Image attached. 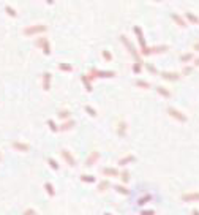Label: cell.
Listing matches in <instances>:
<instances>
[{"label": "cell", "mask_w": 199, "mask_h": 215, "mask_svg": "<svg viewBox=\"0 0 199 215\" xmlns=\"http://www.w3.org/2000/svg\"><path fill=\"white\" fill-rule=\"evenodd\" d=\"M134 84H136L137 87H141V89H150V82H147V81H144V79H136Z\"/></svg>", "instance_id": "25"}, {"label": "cell", "mask_w": 199, "mask_h": 215, "mask_svg": "<svg viewBox=\"0 0 199 215\" xmlns=\"http://www.w3.org/2000/svg\"><path fill=\"white\" fill-rule=\"evenodd\" d=\"M133 32L136 33L137 41H139V45H141V54H142V55H152L150 48L147 46L146 38H144V33H142V30H141V27H139V25H134V27H133Z\"/></svg>", "instance_id": "1"}, {"label": "cell", "mask_w": 199, "mask_h": 215, "mask_svg": "<svg viewBox=\"0 0 199 215\" xmlns=\"http://www.w3.org/2000/svg\"><path fill=\"white\" fill-rule=\"evenodd\" d=\"M48 127L51 128V131H54V133H55V131H60L59 127L55 125V122H54V120H48Z\"/></svg>", "instance_id": "36"}, {"label": "cell", "mask_w": 199, "mask_h": 215, "mask_svg": "<svg viewBox=\"0 0 199 215\" xmlns=\"http://www.w3.org/2000/svg\"><path fill=\"white\" fill-rule=\"evenodd\" d=\"M60 155H62V158L65 160V163L68 164V166H76V160L75 157H73V153L70 152L68 149H62V152H60Z\"/></svg>", "instance_id": "6"}, {"label": "cell", "mask_w": 199, "mask_h": 215, "mask_svg": "<svg viewBox=\"0 0 199 215\" xmlns=\"http://www.w3.org/2000/svg\"><path fill=\"white\" fill-rule=\"evenodd\" d=\"M153 2H161V0H153Z\"/></svg>", "instance_id": "47"}, {"label": "cell", "mask_w": 199, "mask_h": 215, "mask_svg": "<svg viewBox=\"0 0 199 215\" xmlns=\"http://www.w3.org/2000/svg\"><path fill=\"white\" fill-rule=\"evenodd\" d=\"M182 201L183 203H196V201H199V193L196 191V193H185L182 194Z\"/></svg>", "instance_id": "10"}, {"label": "cell", "mask_w": 199, "mask_h": 215, "mask_svg": "<svg viewBox=\"0 0 199 215\" xmlns=\"http://www.w3.org/2000/svg\"><path fill=\"white\" fill-rule=\"evenodd\" d=\"M127 130H128V127H127V123L123 122H119V125H117V134H119L120 138H125V134H127Z\"/></svg>", "instance_id": "16"}, {"label": "cell", "mask_w": 199, "mask_h": 215, "mask_svg": "<svg viewBox=\"0 0 199 215\" xmlns=\"http://www.w3.org/2000/svg\"><path fill=\"white\" fill-rule=\"evenodd\" d=\"M168 114H169L172 119H175V120H178L180 123H185V122H188V117L185 116L182 111H178V109H175V108H172V106H169L168 108Z\"/></svg>", "instance_id": "4"}, {"label": "cell", "mask_w": 199, "mask_h": 215, "mask_svg": "<svg viewBox=\"0 0 199 215\" xmlns=\"http://www.w3.org/2000/svg\"><path fill=\"white\" fill-rule=\"evenodd\" d=\"M24 215H38V214H36L33 209H25L24 210Z\"/></svg>", "instance_id": "40"}, {"label": "cell", "mask_w": 199, "mask_h": 215, "mask_svg": "<svg viewBox=\"0 0 199 215\" xmlns=\"http://www.w3.org/2000/svg\"><path fill=\"white\" fill-rule=\"evenodd\" d=\"M191 71H193V66H191V65H185V66H183V71H182V75L187 76V75H190Z\"/></svg>", "instance_id": "38"}, {"label": "cell", "mask_w": 199, "mask_h": 215, "mask_svg": "<svg viewBox=\"0 0 199 215\" xmlns=\"http://www.w3.org/2000/svg\"><path fill=\"white\" fill-rule=\"evenodd\" d=\"M114 190H116V191H119L120 194H128V193H130V191H128L123 185H116V187H114Z\"/></svg>", "instance_id": "34"}, {"label": "cell", "mask_w": 199, "mask_h": 215, "mask_svg": "<svg viewBox=\"0 0 199 215\" xmlns=\"http://www.w3.org/2000/svg\"><path fill=\"white\" fill-rule=\"evenodd\" d=\"M44 32H48V25L46 24H33V25L22 30V33L27 36H35V35H40V33H44Z\"/></svg>", "instance_id": "3"}, {"label": "cell", "mask_w": 199, "mask_h": 215, "mask_svg": "<svg viewBox=\"0 0 199 215\" xmlns=\"http://www.w3.org/2000/svg\"><path fill=\"white\" fill-rule=\"evenodd\" d=\"M59 70H62V71H73V66L68 65V63H59Z\"/></svg>", "instance_id": "32"}, {"label": "cell", "mask_w": 199, "mask_h": 215, "mask_svg": "<svg viewBox=\"0 0 199 215\" xmlns=\"http://www.w3.org/2000/svg\"><path fill=\"white\" fill-rule=\"evenodd\" d=\"M149 201H152V194L147 193V194H144L142 198H139V201H137V206H139V207H141V206H146Z\"/></svg>", "instance_id": "22"}, {"label": "cell", "mask_w": 199, "mask_h": 215, "mask_svg": "<svg viewBox=\"0 0 199 215\" xmlns=\"http://www.w3.org/2000/svg\"><path fill=\"white\" fill-rule=\"evenodd\" d=\"M48 163H49V166L52 168L54 171H57V169H59V163H57L55 160H52V158H48Z\"/></svg>", "instance_id": "37"}, {"label": "cell", "mask_w": 199, "mask_h": 215, "mask_svg": "<svg viewBox=\"0 0 199 215\" xmlns=\"http://www.w3.org/2000/svg\"><path fill=\"white\" fill-rule=\"evenodd\" d=\"M120 40H122V43L125 45V48H127L128 51H130V54H131V57H133V60H134V62H136V63H144L142 60H141V54L136 51V48L133 46V43H131V41H130V40H128L125 35L120 36Z\"/></svg>", "instance_id": "2"}, {"label": "cell", "mask_w": 199, "mask_h": 215, "mask_svg": "<svg viewBox=\"0 0 199 215\" xmlns=\"http://www.w3.org/2000/svg\"><path fill=\"white\" fill-rule=\"evenodd\" d=\"M84 109H85V112L89 114V116H92V117H96V116H98V114H96V111L93 109L92 106H89V105H85V106H84Z\"/></svg>", "instance_id": "31"}, {"label": "cell", "mask_w": 199, "mask_h": 215, "mask_svg": "<svg viewBox=\"0 0 199 215\" xmlns=\"http://www.w3.org/2000/svg\"><path fill=\"white\" fill-rule=\"evenodd\" d=\"M44 188H46V191H48L49 196H54V194H55V190H54V187H52V184H51V182H46Z\"/></svg>", "instance_id": "29"}, {"label": "cell", "mask_w": 199, "mask_h": 215, "mask_svg": "<svg viewBox=\"0 0 199 215\" xmlns=\"http://www.w3.org/2000/svg\"><path fill=\"white\" fill-rule=\"evenodd\" d=\"M11 147L14 150H18V152H22V153H27L30 150V146L25 142H21V141H14V142L11 144Z\"/></svg>", "instance_id": "8"}, {"label": "cell", "mask_w": 199, "mask_h": 215, "mask_svg": "<svg viewBox=\"0 0 199 215\" xmlns=\"http://www.w3.org/2000/svg\"><path fill=\"white\" fill-rule=\"evenodd\" d=\"M81 180H82V182H85V184H93L95 182V176H89V174H82V176H81Z\"/></svg>", "instance_id": "26"}, {"label": "cell", "mask_w": 199, "mask_h": 215, "mask_svg": "<svg viewBox=\"0 0 199 215\" xmlns=\"http://www.w3.org/2000/svg\"><path fill=\"white\" fill-rule=\"evenodd\" d=\"M141 215H155V210H142Z\"/></svg>", "instance_id": "41"}, {"label": "cell", "mask_w": 199, "mask_h": 215, "mask_svg": "<svg viewBox=\"0 0 199 215\" xmlns=\"http://www.w3.org/2000/svg\"><path fill=\"white\" fill-rule=\"evenodd\" d=\"M136 160V157L134 155H125V157H122V158L119 160V166H122V168H125L127 164H130V163H133V161Z\"/></svg>", "instance_id": "14"}, {"label": "cell", "mask_w": 199, "mask_h": 215, "mask_svg": "<svg viewBox=\"0 0 199 215\" xmlns=\"http://www.w3.org/2000/svg\"><path fill=\"white\" fill-rule=\"evenodd\" d=\"M116 76V71H111V70H104L101 71L100 70V78H114Z\"/></svg>", "instance_id": "27"}, {"label": "cell", "mask_w": 199, "mask_h": 215, "mask_svg": "<svg viewBox=\"0 0 199 215\" xmlns=\"http://www.w3.org/2000/svg\"><path fill=\"white\" fill-rule=\"evenodd\" d=\"M51 79H52V75H51L49 71L43 73V89L48 92V90H51Z\"/></svg>", "instance_id": "12"}, {"label": "cell", "mask_w": 199, "mask_h": 215, "mask_svg": "<svg viewBox=\"0 0 199 215\" xmlns=\"http://www.w3.org/2000/svg\"><path fill=\"white\" fill-rule=\"evenodd\" d=\"M193 62H194V66H199V57H196V59H194Z\"/></svg>", "instance_id": "42"}, {"label": "cell", "mask_w": 199, "mask_h": 215, "mask_svg": "<svg viewBox=\"0 0 199 215\" xmlns=\"http://www.w3.org/2000/svg\"><path fill=\"white\" fill-rule=\"evenodd\" d=\"M57 116H59L62 120H68V119H71V112H70V111H66V109H60L59 112H57Z\"/></svg>", "instance_id": "21"}, {"label": "cell", "mask_w": 199, "mask_h": 215, "mask_svg": "<svg viewBox=\"0 0 199 215\" xmlns=\"http://www.w3.org/2000/svg\"><path fill=\"white\" fill-rule=\"evenodd\" d=\"M166 51H169V46H168V45L152 46V48H150V52L152 54H163V52H166Z\"/></svg>", "instance_id": "15"}, {"label": "cell", "mask_w": 199, "mask_h": 215, "mask_svg": "<svg viewBox=\"0 0 199 215\" xmlns=\"http://www.w3.org/2000/svg\"><path fill=\"white\" fill-rule=\"evenodd\" d=\"M185 18H187L191 24H199V18L196 14H193V13H185Z\"/></svg>", "instance_id": "24"}, {"label": "cell", "mask_w": 199, "mask_h": 215, "mask_svg": "<svg viewBox=\"0 0 199 215\" xmlns=\"http://www.w3.org/2000/svg\"><path fill=\"white\" fill-rule=\"evenodd\" d=\"M103 59L106 60V62H111V60H112V54L109 51H103Z\"/></svg>", "instance_id": "39"}, {"label": "cell", "mask_w": 199, "mask_h": 215, "mask_svg": "<svg viewBox=\"0 0 199 215\" xmlns=\"http://www.w3.org/2000/svg\"><path fill=\"white\" fill-rule=\"evenodd\" d=\"M100 160V152L98 150H93V152H90V155L87 157V160H85V166H93V164L96 163V161Z\"/></svg>", "instance_id": "9"}, {"label": "cell", "mask_w": 199, "mask_h": 215, "mask_svg": "<svg viewBox=\"0 0 199 215\" xmlns=\"http://www.w3.org/2000/svg\"><path fill=\"white\" fill-rule=\"evenodd\" d=\"M161 78H163L164 81H171V82H175V81H178L182 78V75H178V73H174V71H163L160 73Z\"/></svg>", "instance_id": "7"}, {"label": "cell", "mask_w": 199, "mask_h": 215, "mask_svg": "<svg viewBox=\"0 0 199 215\" xmlns=\"http://www.w3.org/2000/svg\"><path fill=\"white\" fill-rule=\"evenodd\" d=\"M81 81H82V84H84V87H85L87 92H92V90H93V87H92V81H89V78H87L85 75L81 76Z\"/></svg>", "instance_id": "19"}, {"label": "cell", "mask_w": 199, "mask_h": 215, "mask_svg": "<svg viewBox=\"0 0 199 215\" xmlns=\"http://www.w3.org/2000/svg\"><path fill=\"white\" fill-rule=\"evenodd\" d=\"M101 174H103V176H109V177H119L120 176V173L116 168H103V169H101Z\"/></svg>", "instance_id": "13"}, {"label": "cell", "mask_w": 199, "mask_h": 215, "mask_svg": "<svg viewBox=\"0 0 199 215\" xmlns=\"http://www.w3.org/2000/svg\"><path fill=\"white\" fill-rule=\"evenodd\" d=\"M191 215H199V210H198V209H194L193 212H191Z\"/></svg>", "instance_id": "44"}, {"label": "cell", "mask_w": 199, "mask_h": 215, "mask_svg": "<svg viewBox=\"0 0 199 215\" xmlns=\"http://www.w3.org/2000/svg\"><path fill=\"white\" fill-rule=\"evenodd\" d=\"M104 215H111V214H104Z\"/></svg>", "instance_id": "48"}, {"label": "cell", "mask_w": 199, "mask_h": 215, "mask_svg": "<svg viewBox=\"0 0 199 215\" xmlns=\"http://www.w3.org/2000/svg\"><path fill=\"white\" fill-rule=\"evenodd\" d=\"M111 187V184H109V180H101V182L98 184V188L96 190L100 191V193H103V191H106L107 188Z\"/></svg>", "instance_id": "23"}, {"label": "cell", "mask_w": 199, "mask_h": 215, "mask_svg": "<svg viewBox=\"0 0 199 215\" xmlns=\"http://www.w3.org/2000/svg\"><path fill=\"white\" fill-rule=\"evenodd\" d=\"M193 49H194V51H198V52H199V41L196 43V45H194V48H193Z\"/></svg>", "instance_id": "43"}, {"label": "cell", "mask_w": 199, "mask_h": 215, "mask_svg": "<svg viewBox=\"0 0 199 215\" xmlns=\"http://www.w3.org/2000/svg\"><path fill=\"white\" fill-rule=\"evenodd\" d=\"M35 46L40 48V49H43V52H44L46 55L51 54V45H49V40L46 38V36H40V38L35 41Z\"/></svg>", "instance_id": "5"}, {"label": "cell", "mask_w": 199, "mask_h": 215, "mask_svg": "<svg viewBox=\"0 0 199 215\" xmlns=\"http://www.w3.org/2000/svg\"><path fill=\"white\" fill-rule=\"evenodd\" d=\"M76 125V122L73 119H68V120H63V123L59 127L60 131H70V130H73V127Z\"/></svg>", "instance_id": "11"}, {"label": "cell", "mask_w": 199, "mask_h": 215, "mask_svg": "<svg viewBox=\"0 0 199 215\" xmlns=\"http://www.w3.org/2000/svg\"><path fill=\"white\" fill-rule=\"evenodd\" d=\"M5 11L8 13V16H11V18H16V16H18V13H16V10H13L11 6H10V5H6V6H5Z\"/></svg>", "instance_id": "33"}, {"label": "cell", "mask_w": 199, "mask_h": 215, "mask_svg": "<svg viewBox=\"0 0 199 215\" xmlns=\"http://www.w3.org/2000/svg\"><path fill=\"white\" fill-rule=\"evenodd\" d=\"M141 70H142V63H136V62H134L133 63V73H134V75H139Z\"/></svg>", "instance_id": "35"}, {"label": "cell", "mask_w": 199, "mask_h": 215, "mask_svg": "<svg viewBox=\"0 0 199 215\" xmlns=\"http://www.w3.org/2000/svg\"><path fill=\"white\" fill-rule=\"evenodd\" d=\"M155 90H157L158 95H161L163 98H171V92L168 89H164L163 86H157V87H155Z\"/></svg>", "instance_id": "18"}, {"label": "cell", "mask_w": 199, "mask_h": 215, "mask_svg": "<svg viewBox=\"0 0 199 215\" xmlns=\"http://www.w3.org/2000/svg\"><path fill=\"white\" fill-rule=\"evenodd\" d=\"M46 2H48L49 5H52V3H54V0H46Z\"/></svg>", "instance_id": "45"}, {"label": "cell", "mask_w": 199, "mask_h": 215, "mask_svg": "<svg viewBox=\"0 0 199 215\" xmlns=\"http://www.w3.org/2000/svg\"><path fill=\"white\" fill-rule=\"evenodd\" d=\"M144 65H146V68H147V71L149 73H152V75H158V70L155 68L152 63H149V62H144Z\"/></svg>", "instance_id": "28"}, {"label": "cell", "mask_w": 199, "mask_h": 215, "mask_svg": "<svg viewBox=\"0 0 199 215\" xmlns=\"http://www.w3.org/2000/svg\"><path fill=\"white\" fill-rule=\"evenodd\" d=\"M0 161H2V152H0Z\"/></svg>", "instance_id": "46"}, {"label": "cell", "mask_w": 199, "mask_h": 215, "mask_svg": "<svg viewBox=\"0 0 199 215\" xmlns=\"http://www.w3.org/2000/svg\"><path fill=\"white\" fill-rule=\"evenodd\" d=\"M120 179H122L123 184H128V180H130V173H128L127 169H123L122 173H120Z\"/></svg>", "instance_id": "30"}, {"label": "cell", "mask_w": 199, "mask_h": 215, "mask_svg": "<svg viewBox=\"0 0 199 215\" xmlns=\"http://www.w3.org/2000/svg\"><path fill=\"white\" fill-rule=\"evenodd\" d=\"M191 60H194L193 52H187V54H182L180 55V62L182 63H188V62H191Z\"/></svg>", "instance_id": "20"}, {"label": "cell", "mask_w": 199, "mask_h": 215, "mask_svg": "<svg viewBox=\"0 0 199 215\" xmlns=\"http://www.w3.org/2000/svg\"><path fill=\"white\" fill-rule=\"evenodd\" d=\"M171 18H172V21H174L177 25H180L182 29H185V27H187V22H185V21H183V18H180L177 13H172V14H171Z\"/></svg>", "instance_id": "17"}]
</instances>
